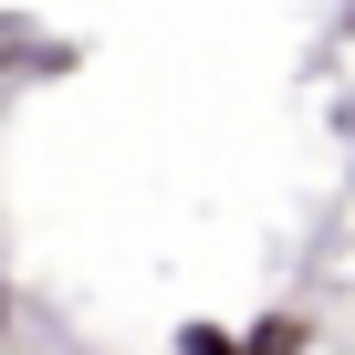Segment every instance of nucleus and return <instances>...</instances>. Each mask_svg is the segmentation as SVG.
I'll return each instance as SVG.
<instances>
[{"mask_svg": "<svg viewBox=\"0 0 355 355\" xmlns=\"http://www.w3.org/2000/svg\"><path fill=\"white\" fill-rule=\"evenodd\" d=\"M241 355H303V324H293V313H272V324H251V334H241Z\"/></svg>", "mask_w": 355, "mask_h": 355, "instance_id": "nucleus-1", "label": "nucleus"}, {"mask_svg": "<svg viewBox=\"0 0 355 355\" xmlns=\"http://www.w3.org/2000/svg\"><path fill=\"white\" fill-rule=\"evenodd\" d=\"M178 355H241L230 324H178Z\"/></svg>", "mask_w": 355, "mask_h": 355, "instance_id": "nucleus-2", "label": "nucleus"}]
</instances>
